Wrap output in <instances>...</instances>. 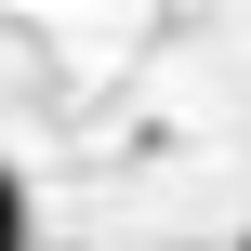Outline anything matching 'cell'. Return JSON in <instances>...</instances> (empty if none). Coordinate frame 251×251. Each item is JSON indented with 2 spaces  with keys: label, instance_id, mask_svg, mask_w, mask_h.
Here are the masks:
<instances>
[{
  "label": "cell",
  "instance_id": "1",
  "mask_svg": "<svg viewBox=\"0 0 251 251\" xmlns=\"http://www.w3.org/2000/svg\"><path fill=\"white\" fill-rule=\"evenodd\" d=\"M0 251H26V172L0 159Z\"/></svg>",
  "mask_w": 251,
  "mask_h": 251
},
{
  "label": "cell",
  "instance_id": "2",
  "mask_svg": "<svg viewBox=\"0 0 251 251\" xmlns=\"http://www.w3.org/2000/svg\"><path fill=\"white\" fill-rule=\"evenodd\" d=\"M238 251H251V225H238Z\"/></svg>",
  "mask_w": 251,
  "mask_h": 251
}]
</instances>
